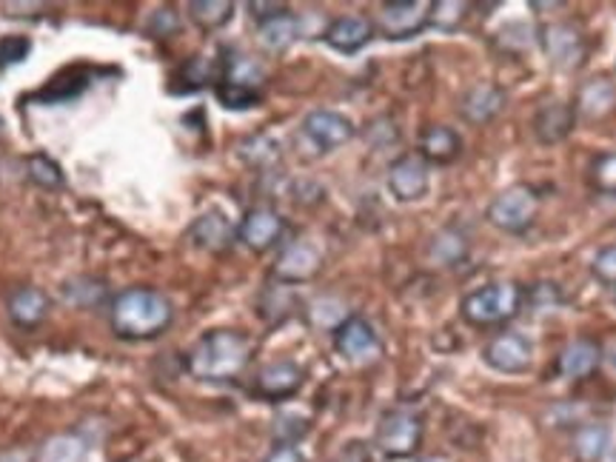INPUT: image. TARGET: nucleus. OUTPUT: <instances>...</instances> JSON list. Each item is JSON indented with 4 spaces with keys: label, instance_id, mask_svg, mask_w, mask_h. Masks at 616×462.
Returning a JSON list of instances; mask_svg holds the SVG:
<instances>
[{
    "label": "nucleus",
    "instance_id": "obj_1",
    "mask_svg": "<svg viewBox=\"0 0 616 462\" xmlns=\"http://www.w3.org/2000/svg\"><path fill=\"white\" fill-rule=\"evenodd\" d=\"M252 340L243 332L214 329L192 345V352L185 357V368L203 383H229L246 372V366L252 363Z\"/></svg>",
    "mask_w": 616,
    "mask_h": 462
},
{
    "label": "nucleus",
    "instance_id": "obj_2",
    "mask_svg": "<svg viewBox=\"0 0 616 462\" xmlns=\"http://www.w3.org/2000/svg\"><path fill=\"white\" fill-rule=\"evenodd\" d=\"M171 303L155 289H126L111 300L109 323L115 337L144 343L155 340L171 325Z\"/></svg>",
    "mask_w": 616,
    "mask_h": 462
},
{
    "label": "nucleus",
    "instance_id": "obj_3",
    "mask_svg": "<svg viewBox=\"0 0 616 462\" xmlns=\"http://www.w3.org/2000/svg\"><path fill=\"white\" fill-rule=\"evenodd\" d=\"M522 300H525L522 286L502 280V283L482 286V289L463 297L459 314H463L466 323L477 325V329H491V325L511 323L522 311Z\"/></svg>",
    "mask_w": 616,
    "mask_h": 462
},
{
    "label": "nucleus",
    "instance_id": "obj_4",
    "mask_svg": "<svg viewBox=\"0 0 616 462\" xmlns=\"http://www.w3.org/2000/svg\"><path fill=\"white\" fill-rule=\"evenodd\" d=\"M540 212V194L528 183H513V186L502 189L488 206V223L497 226L508 235H522L531 223L537 221Z\"/></svg>",
    "mask_w": 616,
    "mask_h": 462
},
{
    "label": "nucleus",
    "instance_id": "obj_5",
    "mask_svg": "<svg viewBox=\"0 0 616 462\" xmlns=\"http://www.w3.org/2000/svg\"><path fill=\"white\" fill-rule=\"evenodd\" d=\"M376 451L391 460L414 456L423 442V420L408 408H391L376 426Z\"/></svg>",
    "mask_w": 616,
    "mask_h": 462
},
{
    "label": "nucleus",
    "instance_id": "obj_6",
    "mask_svg": "<svg viewBox=\"0 0 616 462\" xmlns=\"http://www.w3.org/2000/svg\"><path fill=\"white\" fill-rule=\"evenodd\" d=\"M540 43L545 57L554 63L556 69H580L582 63H585V55H588L582 29L571 21L548 23L540 32Z\"/></svg>",
    "mask_w": 616,
    "mask_h": 462
},
{
    "label": "nucleus",
    "instance_id": "obj_7",
    "mask_svg": "<svg viewBox=\"0 0 616 462\" xmlns=\"http://www.w3.org/2000/svg\"><path fill=\"white\" fill-rule=\"evenodd\" d=\"M428 18H432L428 0H394V3L380 7L376 29L389 41H405V37L419 35L428 26Z\"/></svg>",
    "mask_w": 616,
    "mask_h": 462
},
{
    "label": "nucleus",
    "instance_id": "obj_8",
    "mask_svg": "<svg viewBox=\"0 0 616 462\" xmlns=\"http://www.w3.org/2000/svg\"><path fill=\"white\" fill-rule=\"evenodd\" d=\"M482 359L493 372L502 374H522L531 368L534 359V345L525 334L520 332H502L482 348Z\"/></svg>",
    "mask_w": 616,
    "mask_h": 462
},
{
    "label": "nucleus",
    "instance_id": "obj_9",
    "mask_svg": "<svg viewBox=\"0 0 616 462\" xmlns=\"http://www.w3.org/2000/svg\"><path fill=\"white\" fill-rule=\"evenodd\" d=\"M322 269V255L315 243L295 240L291 246L283 249V255L274 262V277L280 280L283 286H297L315 280Z\"/></svg>",
    "mask_w": 616,
    "mask_h": 462
},
{
    "label": "nucleus",
    "instance_id": "obj_10",
    "mask_svg": "<svg viewBox=\"0 0 616 462\" xmlns=\"http://www.w3.org/2000/svg\"><path fill=\"white\" fill-rule=\"evenodd\" d=\"M302 135L320 149V152H334L340 146L354 138V123L346 115L331 109H317L302 120Z\"/></svg>",
    "mask_w": 616,
    "mask_h": 462
},
{
    "label": "nucleus",
    "instance_id": "obj_11",
    "mask_svg": "<svg viewBox=\"0 0 616 462\" xmlns=\"http://www.w3.org/2000/svg\"><path fill=\"white\" fill-rule=\"evenodd\" d=\"M283 232H286V221H283L280 214L268 206H257L248 208L243 223H240L237 240L246 243L248 249L257 251V255H263V251L274 249L280 243Z\"/></svg>",
    "mask_w": 616,
    "mask_h": 462
},
{
    "label": "nucleus",
    "instance_id": "obj_12",
    "mask_svg": "<svg viewBox=\"0 0 616 462\" xmlns=\"http://www.w3.org/2000/svg\"><path fill=\"white\" fill-rule=\"evenodd\" d=\"M306 383V372H302L297 363L291 359H277V363H268V366L261 368L257 379H254V391L257 397L268 402H280L295 397L297 391Z\"/></svg>",
    "mask_w": 616,
    "mask_h": 462
},
{
    "label": "nucleus",
    "instance_id": "obj_13",
    "mask_svg": "<svg viewBox=\"0 0 616 462\" xmlns=\"http://www.w3.org/2000/svg\"><path fill=\"white\" fill-rule=\"evenodd\" d=\"M428 163L419 154H403L389 166V189L400 203H414L428 194Z\"/></svg>",
    "mask_w": 616,
    "mask_h": 462
},
{
    "label": "nucleus",
    "instance_id": "obj_14",
    "mask_svg": "<svg viewBox=\"0 0 616 462\" xmlns=\"http://www.w3.org/2000/svg\"><path fill=\"white\" fill-rule=\"evenodd\" d=\"M334 348L351 363H369L380 354V340L369 320L346 318L334 329Z\"/></svg>",
    "mask_w": 616,
    "mask_h": 462
},
{
    "label": "nucleus",
    "instance_id": "obj_15",
    "mask_svg": "<svg viewBox=\"0 0 616 462\" xmlns=\"http://www.w3.org/2000/svg\"><path fill=\"white\" fill-rule=\"evenodd\" d=\"M7 309H9V320H12L18 329H26V332H32V329H38V325L49 318V311H52V300H49V294L43 289L23 286V289L12 291Z\"/></svg>",
    "mask_w": 616,
    "mask_h": 462
},
{
    "label": "nucleus",
    "instance_id": "obj_16",
    "mask_svg": "<svg viewBox=\"0 0 616 462\" xmlns=\"http://www.w3.org/2000/svg\"><path fill=\"white\" fill-rule=\"evenodd\" d=\"M371 37H374V23L369 18L349 14V18H337L334 23H329L322 41L329 43L334 52H340V55H354L363 46H369Z\"/></svg>",
    "mask_w": 616,
    "mask_h": 462
},
{
    "label": "nucleus",
    "instance_id": "obj_17",
    "mask_svg": "<svg viewBox=\"0 0 616 462\" xmlns=\"http://www.w3.org/2000/svg\"><path fill=\"white\" fill-rule=\"evenodd\" d=\"M506 109V92L500 86L479 84L459 97V115L474 126H482L493 120Z\"/></svg>",
    "mask_w": 616,
    "mask_h": 462
},
{
    "label": "nucleus",
    "instance_id": "obj_18",
    "mask_svg": "<svg viewBox=\"0 0 616 462\" xmlns=\"http://www.w3.org/2000/svg\"><path fill=\"white\" fill-rule=\"evenodd\" d=\"M576 123V109L571 104H545L540 106V111L534 115V135L540 143L551 146V143H560L565 140L574 131Z\"/></svg>",
    "mask_w": 616,
    "mask_h": 462
},
{
    "label": "nucleus",
    "instance_id": "obj_19",
    "mask_svg": "<svg viewBox=\"0 0 616 462\" xmlns=\"http://www.w3.org/2000/svg\"><path fill=\"white\" fill-rule=\"evenodd\" d=\"M603 363V345L591 337H580L574 343L565 345V352L560 354V374L569 379H585L599 368Z\"/></svg>",
    "mask_w": 616,
    "mask_h": 462
},
{
    "label": "nucleus",
    "instance_id": "obj_20",
    "mask_svg": "<svg viewBox=\"0 0 616 462\" xmlns=\"http://www.w3.org/2000/svg\"><path fill=\"white\" fill-rule=\"evenodd\" d=\"M192 240L198 243L200 249L220 255V251L232 249V243L237 240V232L226 221V214L205 212L192 223Z\"/></svg>",
    "mask_w": 616,
    "mask_h": 462
},
{
    "label": "nucleus",
    "instance_id": "obj_21",
    "mask_svg": "<svg viewBox=\"0 0 616 462\" xmlns=\"http://www.w3.org/2000/svg\"><path fill=\"white\" fill-rule=\"evenodd\" d=\"M459 152H463V138L452 126H428L419 138V158L425 163L445 166V163H454Z\"/></svg>",
    "mask_w": 616,
    "mask_h": 462
},
{
    "label": "nucleus",
    "instance_id": "obj_22",
    "mask_svg": "<svg viewBox=\"0 0 616 462\" xmlns=\"http://www.w3.org/2000/svg\"><path fill=\"white\" fill-rule=\"evenodd\" d=\"M468 251H471V243H468L466 232H459L454 226L437 232L432 246H428V255L439 266H459V262H466Z\"/></svg>",
    "mask_w": 616,
    "mask_h": 462
},
{
    "label": "nucleus",
    "instance_id": "obj_23",
    "mask_svg": "<svg viewBox=\"0 0 616 462\" xmlns=\"http://www.w3.org/2000/svg\"><path fill=\"white\" fill-rule=\"evenodd\" d=\"M86 460V440L81 434H52L34 451V462H83Z\"/></svg>",
    "mask_w": 616,
    "mask_h": 462
},
{
    "label": "nucleus",
    "instance_id": "obj_24",
    "mask_svg": "<svg viewBox=\"0 0 616 462\" xmlns=\"http://www.w3.org/2000/svg\"><path fill=\"white\" fill-rule=\"evenodd\" d=\"M297 35H300V21L291 12H283L272 18V21H263L261 29H257V37H261L263 49H268V52H283V49H288L297 41Z\"/></svg>",
    "mask_w": 616,
    "mask_h": 462
},
{
    "label": "nucleus",
    "instance_id": "obj_25",
    "mask_svg": "<svg viewBox=\"0 0 616 462\" xmlns=\"http://www.w3.org/2000/svg\"><path fill=\"white\" fill-rule=\"evenodd\" d=\"M614 106H616L614 84L605 80V77H596V80H591V84L582 86L580 104H576L574 109L582 111L585 118H603V115H608Z\"/></svg>",
    "mask_w": 616,
    "mask_h": 462
},
{
    "label": "nucleus",
    "instance_id": "obj_26",
    "mask_svg": "<svg viewBox=\"0 0 616 462\" xmlns=\"http://www.w3.org/2000/svg\"><path fill=\"white\" fill-rule=\"evenodd\" d=\"M610 431L603 422H588L580 426L574 434V456L576 462H599L608 451Z\"/></svg>",
    "mask_w": 616,
    "mask_h": 462
},
{
    "label": "nucleus",
    "instance_id": "obj_27",
    "mask_svg": "<svg viewBox=\"0 0 616 462\" xmlns=\"http://www.w3.org/2000/svg\"><path fill=\"white\" fill-rule=\"evenodd\" d=\"M189 18L203 32H217L234 18V3L232 0H192L189 3Z\"/></svg>",
    "mask_w": 616,
    "mask_h": 462
},
{
    "label": "nucleus",
    "instance_id": "obj_28",
    "mask_svg": "<svg viewBox=\"0 0 616 462\" xmlns=\"http://www.w3.org/2000/svg\"><path fill=\"white\" fill-rule=\"evenodd\" d=\"M220 80L261 92V86H263L261 63H254L252 57H246V55L226 57V63H223V77H220Z\"/></svg>",
    "mask_w": 616,
    "mask_h": 462
},
{
    "label": "nucleus",
    "instance_id": "obj_29",
    "mask_svg": "<svg viewBox=\"0 0 616 462\" xmlns=\"http://www.w3.org/2000/svg\"><path fill=\"white\" fill-rule=\"evenodd\" d=\"M240 158L254 169H268L280 160V143L268 135H252L240 143Z\"/></svg>",
    "mask_w": 616,
    "mask_h": 462
},
{
    "label": "nucleus",
    "instance_id": "obj_30",
    "mask_svg": "<svg viewBox=\"0 0 616 462\" xmlns=\"http://www.w3.org/2000/svg\"><path fill=\"white\" fill-rule=\"evenodd\" d=\"M26 174L34 186L46 189V192H55V189H61L63 183H66V180H63V169L57 166L49 154H29Z\"/></svg>",
    "mask_w": 616,
    "mask_h": 462
},
{
    "label": "nucleus",
    "instance_id": "obj_31",
    "mask_svg": "<svg viewBox=\"0 0 616 462\" xmlns=\"http://www.w3.org/2000/svg\"><path fill=\"white\" fill-rule=\"evenodd\" d=\"M468 9H471V3H459V0H437V3H432V18H428V23L443 29V32H454V29H459V23L468 18Z\"/></svg>",
    "mask_w": 616,
    "mask_h": 462
},
{
    "label": "nucleus",
    "instance_id": "obj_32",
    "mask_svg": "<svg viewBox=\"0 0 616 462\" xmlns=\"http://www.w3.org/2000/svg\"><path fill=\"white\" fill-rule=\"evenodd\" d=\"M591 186L599 194H610L616 197V152H605L599 158H594L588 169Z\"/></svg>",
    "mask_w": 616,
    "mask_h": 462
},
{
    "label": "nucleus",
    "instance_id": "obj_33",
    "mask_svg": "<svg viewBox=\"0 0 616 462\" xmlns=\"http://www.w3.org/2000/svg\"><path fill=\"white\" fill-rule=\"evenodd\" d=\"M214 95H217L220 104L226 106V109H232V111L252 109V106L261 104V92L246 89V86L226 84V80H217V86H214Z\"/></svg>",
    "mask_w": 616,
    "mask_h": 462
},
{
    "label": "nucleus",
    "instance_id": "obj_34",
    "mask_svg": "<svg viewBox=\"0 0 616 462\" xmlns=\"http://www.w3.org/2000/svg\"><path fill=\"white\" fill-rule=\"evenodd\" d=\"M32 55V41L26 35H3L0 37V72H9L12 66H21Z\"/></svg>",
    "mask_w": 616,
    "mask_h": 462
},
{
    "label": "nucleus",
    "instance_id": "obj_35",
    "mask_svg": "<svg viewBox=\"0 0 616 462\" xmlns=\"http://www.w3.org/2000/svg\"><path fill=\"white\" fill-rule=\"evenodd\" d=\"M180 80H185L183 92H194V89H203L214 80V69L203 57H192V61L185 63L183 69H180Z\"/></svg>",
    "mask_w": 616,
    "mask_h": 462
},
{
    "label": "nucleus",
    "instance_id": "obj_36",
    "mask_svg": "<svg viewBox=\"0 0 616 462\" xmlns=\"http://www.w3.org/2000/svg\"><path fill=\"white\" fill-rule=\"evenodd\" d=\"M308 434V422L300 417L283 415L274 422V437H277V445H295L297 440Z\"/></svg>",
    "mask_w": 616,
    "mask_h": 462
},
{
    "label": "nucleus",
    "instance_id": "obj_37",
    "mask_svg": "<svg viewBox=\"0 0 616 462\" xmlns=\"http://www.w3.org/2000/svg\"><path fill=\"white\" fill-rule=\"evenodd\" d=\"M591 271H594V277L603 286H616V243L596 251Z\"/></svg>",
    "mask_w": 616,
    "mask_h": 462
},
{
    "label": "nucleus",
    "instance_id": "obj_38",
    "mask_svg": "<svg viewBox=\"0 0 616 462\" xmlns=\"http://www.w3.org/2000/svg\"><path fill=\"white\" fill-rule=\"evenodd\" d=\"M149 32L155 37H171L180 32V18L178 12H171V9H158V12L151 14L149 21Z\"/></svg>",
    "mask_w": 616,
    "mask_h": 462
},
{
    "label": "nucleus",
    "instance_id": "obj_39",
    "mask_svg": "<svg viewBox=\"0 0 616 462\" xmlns=\"http://www.w3.org/2000/svg\"><path fill=\"white\" fill-rule=\"evenodd\" d=\"M248 12H252V18L257 23L263 21H272V18H277V14L288 12L286 3H261V0H254V3H248Z\"/></svg>",
    "mask_w": 616,
    "mask_h": 462
},
{
    "label": "nucleus",
    "instance_id": "obj_40",
    "mask_svg": "<svg viewBox=\"0 0 616 462\" xmlns=\"http://www.w3.org/2000/svg\"><path fill=\"white\" fill-rule=\"evenodd\" d=\"M263 462H308V460L300 454V449H295V445H274Z\"/></svg>",
    "mask_w": 616,
    "mask_h": 462
},
{
    "label": "nucleus",
    "instance_id": "obj_41",
    "mask_svg": "<svg viewBox=\"0 0 616 462\" xmlns=\"http://www.w3.org/2000/svg\"><path fill=\"white\" fill-rule=\"evenodd\" d=\"M603 357H605V359H608V366H610V368H614V372H616V340H614V343H610L608 354H603Z\"/></svg>",
    "mask_w": 616,
    "mask_h": 462
},
{
    "label": "nucleus",
    "instance_id": "obj_42",
    "mask_svg": "<svg viewBox=\"0 0 616 462\" xmlns=\"http://www.w3.org/2000/svg\"><path fill=\"white\" fill-rule=\"evenodd\" d=\"M425 462H452V460H445V456H428Z\"/></svg>",
    "mask_w": 616,
    "mask_h": 462
},
{
    "label": "nucleus",
    "instance_id": "obj_43",
    "mask_svg": "<svg viewBox=\"0 0 616 462\" xmlns=\"http://www.w3.org/2000/svg\"><path fill=\"white\" fill-rule=\"evenodd\" d=\"M0 131H3V120H0Z\"/></svg>",
    "mask_w": 616,
    "mask_h": 462
},
{
    "label": "nucleus",
    "instance_id": "obj_44",
    "mask_svg": "<svg viewBox=\"0 0 616 462\" xmlns=\"http://www.w3.org/2000/svg\"><path fill=\"white\" fill-rule=\"evenodd\" d=\"M614 462H616V456H614Z\"/></svg>",
    "mask_w": 616,
    "mask_h": 462
}]
</instances>
